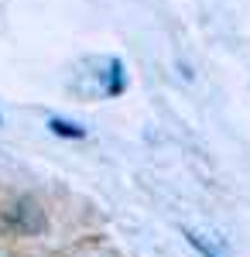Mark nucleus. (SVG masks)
Segmentation results:
<instances>
[{
  "mask_svg": "<svg viewBox=\"0 0 250 257\" xmlns=\"http://www.w3.org/2000/svg\"><path fill=\"white\" fill-rule=\"evenodd\" d=\"M185 240H189V247H195V250H199L202 257H219V254H216V250L209 247V243H206V240L195 233V230H185Z\"/></svg>",
  "mask_w": 250,
  "mask_h": 257,
  "instance_id": "nucleus-3",
  "label": "nucleus"
},
{
  "mask_svg": "<svg viewBox=\"0 0 250 257\" xmlns=\"http://www.w3.org/2000/svg\"><path fill=\"white\" fill-rule=\"evenodd\" d=\"M103 86H106V96H120L123 89H127V76H123V62L110 59L106 62V69H103Z\"/></svg>",
  "mask_w": 250,
  "mask_h": 257,
  "instance_id": "nucleus-1",
  "label": "nucleus"
},
{
  "mask_svg": "<svg viewBox=\"0 0 250 257\" xmlns=\"http://www.w3.org/2000/svg\"><path fill=\"white\" fill-rule=\"evenodd\" d=\"M48 131H52L55 138H65V141H82L86 138V127H79V123H72V120H65V117H52L48 120Z\"/></svg>",
  "mask_w": 250,
  "mask_h": 257,
  "instance_id": "nucleus-2",
  "label": "nucleus"
}]
</instances>
